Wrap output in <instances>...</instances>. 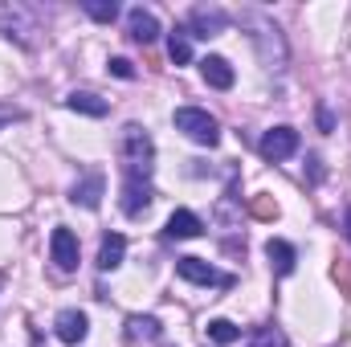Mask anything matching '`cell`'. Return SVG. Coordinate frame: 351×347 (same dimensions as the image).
<instances>
[{
	"label": "cell",
	"instance_id": "6da1fadb",
	"mask_svg": "<svg viewBox=\"0 0 351 347\" xmlns=\"http://www.w3.org/2000/svg\"><path fill=\"white\" fill-rule=\"evenodd\" d=\"M119 164H123L127 180H147L152 168H156V143H152V135L139 123L123 127V135H119Z\"/></svg>",
	"mask_w": 351,
	"mask_h": 347
},
{
	"label": "cell",
	"instance_id": "7a4b0ae2",
	"mask_svg": "<svg viewBox=\"0 0 351 347\" xmlns=\"http://www.w3.org/2000/svg\"><path fill=\"white\" fill-rule=\"evenodd\" d=\"M241 25H245V29H254L250 37H254L258 53H262L265 70H282V66H286V41H282L278 25H274L269 16H262V12H245V16H241Z\"/></svg>",
	"mask_w": 351,
	"mask_h": 347
},
{
	"label": "cell",
	"instance_id": "3957f363",
	"mask_svg": "<svg viewBox=\"0 0 351 347\" xmlns=\"http://www.w3.org/2000/svg\"><path fill=\"white\" fill-rule=\"evenodd\" d=\"M176 131H184L192 143H204V147H213V143L221 139L217 119H213L208 110H200V106H180V110H176Z\"/></svg>",
	"mask_w": 351,
	"mask_h": 347
},
{
	"label": "cell",
	"instance_id": "277c9868",
	"mask_svg": "<svg viewBox=\"0 0 351 347\" xmlns=\"http://www.w3.org/2000/svg\"><path fill=\"white\" fill-rule=\"evenodd\" d=\"M0 33L12 37V41H21V45H37L33 33H41V25H37V16L25 4L12 0V4H0Z\"/></svg>",
	"mask_w": 351,
	"mask_h": 347
},
{
	"label": "cell",
	"instance_id": "5b68a950",
	"mask_svg": "<svg viewBox=\"0 0 351 347\" xmlns=\"http://www.w3.org/2000/svg\"><path fill=\"white\" fill-rule=\"evenodd\" d=\"M176 274L184 282H196V286H221V290L233 286V274H225V270H217V265H208L200 258H180L176 261Z\"/></svg>",
	"mask_w": 351,
	"mask_h": 347
},
{
	"label": "cell",
	"instance_id": "8992f818",
	"mask_svg": "<svg viewBox=\"0 0 351 347\" xmlns=\"http://www.w3.org/2000/svg\"><path fill=\"white\" fill-rule=\"evenodd\" d=\"M258 152H262L265 160H290L294 152H298V131L294 127H269L262 135V143H258Z\"/></svg>",
	"mask_w": 351,
	"mask_h": 347
},
{
	"label": "cell",
	"instance_id": "52a82bcc",
	"mask_svg": "<svg viewBox=\"0 0 351 347\" xmlns=\"http://www.w3.org/2000/svg\"><path fill=\"white\" fill-rule=\"evenodd\" d=\"M127 29H131V41H139V45H152L156 37H160V21H156V12H147V8H127Z\"/></svg>",
	"mask_w": 351,
	"mask_h": 347
},
{
	"label": "cell",
	"instance_id": "ba28073f",
	"mask_svg": "<svg viewBox=\"0 0 351 347\" xmlns=\"http://www.w3.org/2000/svg\"><path fill=\"white\" fill-rule=\"evenodd\" d=\"M49 254H53V261H58V270H78V237H74L70 229H53Z\"/></svg>",
	"mask_w": 351,
	"mask_h": 347
},
{
	"label": "cell",
	"instance_id": "9c48e42d",
	"mask_svg": "<svg viewBox=\"0 0 351 347\" xmlns=\"http://www.w3.org/2000/svg\"><path fill=\"white\" fill-rule=\"evenodd\" d=\"M53 331H58V339H62V344L78 347L82 339H86L90 323H86V315H82V311H62V315H58V323H53Z\"/></svg>",
	"mask_w": 351,
	"mask_h": 347
},
{
	"label": "cell",
	"instance_id": "30bf717a",
	"mask_svg": "<svg viewBox=\"0 0 351 347\" xmlns=\"http://www.w3.org/2000/svg\"><path fill=\"white\" fill-rule=\"evenodd\" d=\"M147 204H152V184L147 180H123V213L139 217V213H147Z\"/></svg>",
	"mask_w": 351,
	"mask_h": 347
},
{
	"label": "cell",
	"instance_id": "8fae6325",
	"mask_svg": "<svg viewBox=\"0 0 351 347\" xmlns=\"http://www.w3.org/2000/svg\"><path fill=\"white\" fill-rule=\"evenodd\" d=\"M225 25H229V12H221V8H192V29H196V37H217V33H225Z\"/></svg>",
	"mask_w": 351,
	"mask_h": 347
},
{
	"label": "cell",
	"instance_id": "7c38bea8",
	"mask_svg": "<svg viewBox=\"0 0 351 347\" xmlns=\"http://www.w3.org/2000/svg\"><path fill=\"white\" fill-rule=\"evenodd\" d=\"M168 241H188V237H200V217L188 213V208H176L168 217V229H164Z\"/></svg>",
	"mask_w": 351,
	"mask_h": 347
},
{
	"label": "cell",
	"instance_id": "4fadbf2b",
	"mask_svg": "<svg viewBox=\"0 0 351 347\" xmlns=\"http://www.w3.org/2000/svg\"><path fill=\"white\" fill-rule=\"evenodd\" d=\"M200 70H204V82H208V86H217V90H229V86H233V78H237V74H233V66H229L225 58H217V53H213V58H204V62H200Z\"/></svg>",
	"mask_w": 351,
	"mask_h": 347
},
{
	"label": "cell",
	"instance_id": "5bb4252c",
	"mask_svg": "<svg viewBox=\"0 0 351 347\" xmlns=\"http://www.w3.org/2000/svg\"><path fill=\"white\" fill-rule=\"evenodd\" d=\"M265 258H269V265H274L278 274H290V270H294V261H298V254H294V246H290V241L269 237V241H265Z\"/></svg>",
	"mask_w": 351,
	"mask_h": 347
},
{
	"label": "cell",
	"instance_id": "9a60e30c",
	"mask_svg": "<svg viewBox=\"0 0 351 347\" xmlns=\"http://www.w3.org/2000/svg\"><path fill=\"white\" fill-rule=\"evenodd\" d=\"M66 106L70 110H78V115H90V119H102L110 106H106V98H98V94H90V90H74L70 98H66Z\"/></svg>",
	"mask_w": 351,
	"mask_h": 347
},
{
	"label": "cell",
	"instance_id": "2e32d148",
	"mask_svg": "<svg viewBox=\"0 0 351 347\" xmlns=\"http://www.w3.org/2000/svg\"><path fill=\"white\" fill-rule=\"evenodd\" d=\"M123 254H127V241L119 233H106L102 246H98V270H114L123 261Z\"/></svg>",
	"mask_w": 351,
	"mask_h": 347
},
{
	"label": "cell",
	"instance_id": "e0dca14e",
	"mask_svg": "<svg viewBox=\"0 0 351 347\" xmlns=\"http://www.w3.org/2000/svg\"><path fill=\"white\" fill-rule=\"evenodd\" d=\"M127 339H160V319L156 315H131L127 319Z\"/></svg>",
	"mask_w": 351,
	"mask_h": 347
},
{
	"label": "cell",
	"instance_id": "ac0fdd59",
	"mask_svg": "<svg viewBox=\"0 0 351 347\" xmlns=\"http://www.w3.org/2000/svg\"><path fill=\"white\" fill-rule=\"evenodd\" d=\"M74 200H82L86 208H98V200H102V176L98 172L82 176V180L74 184Z\"/></svg>",
	"mask_w": 351,
	"mask_h": 347
},
{
	"label": "cell",
	"instance_id": "d6986e66",
	"mask_svg": "<svg viewBox=\"0 0 351 347\" xmlns=\"http://www.w3.org/2000/svg\"><path fill=\"white\" fill-rule=\"evenodd\" d=\"M204 331H208V339H213V344H221V347H229V344H237V339H241V327H233L229 319H213Z\"/></svg>",
	"mask_w": 351,
	"mask_h": 347
},
{
	"label": "cell",
	"instance_id": "ffe728a7",
	"mask_svg": "<svg viewBox=\"0 0 351 347\" xmlns=\"http://www.w3.org/2000/svg\"><path fill=\"white\" fill-rule=\"evenodd\" d=\"M168 53H172L176 66H188L192 62V33H184V29H176L172 41H168Z\"/></svg>",
	"mask_w": 351,
	"mask_h": 347
},
{
	"label": "cell",
	"instance_id": "44dd1931",
	"mask_svg": "<svg viewBox=\"0 0 351 347\" xmlns=\"http://www.w3.org/2000/svg\"><path fill=\"white\" fill-rule=\"evenodd\" d=\"M278 200L274 196H265V192H258V196H250V217H258V221H278Z\"/></svg>",
	"mask_w": 351,
	"mask_h": 347
},
{
	"label": "cell",
	"instance_id": "7402d4cb",
	"mask_svg": "<svg viewBox=\"0 0 351 347\" xmlns=\"http://www.w3.org/2000/svg\"><path fill=\"white\" fill-rule=\"evenodd\" d=\"M245 347H286V335H282L278 327H262V331L250 335V344Z\"/></svg>",
	"mask_w": 351,
	"mask_h": 347
},
{
	"label": "cell",
	"instance_id": "603a6c76",
	"mask_svg": "<svg viewBox=\"0 0 351 347\" xmlns=\"http://www.w3.org/2000/svg\"><path fill=\"white\" fill-rule=\"evenodd\" d=\"M82 8H86L94 21H114V16H119V4H114V0H86Z\"/></svg>",
	"mask_w": 351,
	"mask_h": 347
},
{
	"label": "cell",
	"instance_id": "cb8c5ba5",
	"mask_svg": "<svg viewBox=\"0 0 351 347\" xmlns=\"http://www.w3.org/2000/svg\"><path fill=\"white\" fill-rule=\"evenodd\" d=\"M331 278H335V282H339V294H351V261H335V265H331Z\"/></svg>",
	"mask_w": 351,
	"mask_h": 347
},
{
	"label": "cell",
	"instance_id": "d4e9b609",
	"mask_svg": "<svg viewBox=\"0 0 351 347\" xmlns=\"http://www.w3.org/2000/svg\"><path fill=\"white\" fill-rule=\"evenodd\" d=\"M110 74H114V78H135V66H131L127 58H110Z\"/></svg>",
	"mask_w": 351,
	"mask_h": 347
},
{
	"label": "cell",
	"instance_id": "484cf974",
	"mask_svg": "<svg viewBox=\"0 0 351 347\" xmlns=\"http://www.w3.org/2000/svg\"><path fill=\"white\" fill-rule=\"evenodd\" d=\"M16 119H25V110L12 106V102H0V127H4V123H16Z\"/></svg>",
	"mask_w": 351,
	"mask_h": 347
},
{
	"label": "cell",
	"instance_id": "4316f807",
	"mask_svg": "<svg viewBox=\"0 0 351 347\" xmlns=\"http://www.w3.org/2000/svg\"><path fill=\"white\" fill-rule=\"evenodd\" d=\"M319 127H323V131H331V127H335V119H331V110H319Z\"/></svg>",
	"mask_w": 351,
	"mask_h": 347
},
{
	"label": "cell",
	"instance_id": "83f0119b",
	"mask_svg": "<svg viewBox=\"0 0 351 347\" xmlns=\"http://www.w3.org/2000/svg\"><path fill=\"white\" fill-rule=\"evenodd\" d=\"M343 233H348V241H351V208L343 213Z\"/></svg>",
	"mask_w": 351,
	"mask_h": 347
},
{
	"label": "cell",
	"instance_id": "f1b7e54d",
	"mask_svg": "<svg viewBox=\"0 0 351 347\" xmlns=\"http://www.w3.org/2000/svg\"><path fill=\"white\" fill-rule=\"evenodd\" d=\"M164 347H172V344H164Z\"/></svg>",
	"mask_w": 351,
	"mask_h": 347
}]
</instances>
